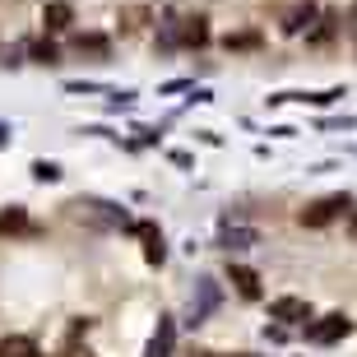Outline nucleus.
I'll return each instance as SVG.
<instances>
[{"mask_svg": "<svg viewBox=\"0 0 357 357\" xmlns=\"http://www.w3.org/2000/svg\"><path fill=\"white\" fill-rule=\"evenodd\" d=\"M348 330H353V320H348L344 311H330V316H320L316 325H306V339H311V344H339Z\"/></svg>", "mask_w": 357, "mask_h": 357, "instance_id": "obj_1", "label": "nucleus"}, {"mask_svg": "<svg viewBox=\"0 0 357 357\" xmlns=\"http://www.w3.org/2000/svg\"><path fill=\"white\" fill-rule=\"evenodd\" d=\"M339 213H348V195H330V199H316L311 209H302V227H325V223H334Z\"/></svg>", "mask_w": 357, "mask_h": 357, "instance_id": "obj_2", "label": "nucleus"}, {"mask_svg": "<svg viewBox=\"0 0 357 357\" xmlns=\"http://www.w3.org/2000/svg\"><path fill=\"white\" fill-rule=\"evenodd\" d=\"M172 344H176V325H172V316H158V330H153V339H149L144 357H172Z\"/></svg>", "mask_w": 357, "mask_h": 357, "instance_id": "obj_3", "label": "nucleus"}, {"mask_svg": "<svg viewBox=\"0 0 357 357\" xmlns=\"http://www.w3.org/2000/svg\"><path fill=\"white\" fill-rule=\"evenodd\" d=\"M42 24L52 28V33H66V28L75 24V5H70V0H47V5H42Z\"/></svg>", "mask_w": 357, "mask_h": 357, "instance_id": "obj_4", "label": "nucleus"}, {"mask_svg": "<svg viewBox=\"0 0 357 357\" xmlns=\"http://www.w3.org/2000/svg\"><path fill=\"white\" fill-rule=\"evenodd\" d=\"M209 19H204V14H195V19H181V24H176V47H204V42H209Z\"/></svg>", "mask_w": 357, "mask_h": 357, "instance_id": "obj_5", "label": "nucleus"}, {"mask_svg": "<svg viewBox=\"0 0 357 357\" xmlns=\"http://www.w3.org/2000/svg\"><path fill=\"white\" fill-rule=\"evenodd\" d=\"M269 316H278V320H311V306L297 302V297H278V302H269Z\"/></svg>", "mask_w": 357, "mask_h": 357, "instance_id": "obj_6", "label": "nucleus"}, {"mask_svg": "<svg viewBox=\"0 0 357 357\" xmlns=\"http://www.w3.org/2000/svg\"><path fill=\"white\" fill-rule=\"evenodd\" d=\"M227 278L237 283V292H241V297H251V302L260 297V274H255V269H246V265H232V269H227Z\"/></svg>", "mask_w": 357, "mask_h": 357, "instance_id": "obj_7", "label": "nucleus"}, {"mask_svg": "<svg viewBox=\"0 0 357 357\" xmlns=\"http://www.w3.org/2000/svg\"><path fill=\"white\" fill-rule=\"evenodd\" d=\"M260 241V232H251V227H223L218 232V246L223 251H241V246H255Z\"/></svg>", "mask_w": 357, "mask_h": 357, "instance_id": "obj_8", "label": "nucleus"}, {"mask_svg": "<svg viewBox=\"0 0 357 357\" xmlns=\"http://www.w3.org/2000/svg\"><path fill=\"white\" fill-rule=\"evenodd\" d=\"M135 232L144 237V255L153 260V265H162V255H167V251H162V237H158V232H153L149 223H135Z\"/></svg>", "mask_w": 357, "mask_h": 357, "instance_id": "obj_9", "label": "nucleus"}, {"mask_svg": "<svg viewBox=\"0 0 357 357\" xmlns=\"http://www.w3.org/2000/svg\"><path fill=\"white\" fill-rule=\"evenodd\" d=\"M24 223H28L24 204H10V209L0 213V237H10V232H24Z\"/></svg>", "mask_w": 357, "mask_h": 357, "instance_id": "obj_10", "label": "nucleus"}, {"mask_svg": "<svg viewBox=\"0 0 357 357\" xmlns=\"http://www.w3.org/2000/svg\"><path fill=\"white\" fill-rule=\"evenodd\" d=\"M213 302H218V288H213L209 278H204V283H199V302L190 306V316H195V325H199V316H209V311H213Z\"/></svg>", "mask_w": 357, "mask_h": 357, "instance_id": "obj_11", "label": "nucleus"}, {"mask_svg": "<svg viewBox=\"0 0 357 357\" xmlns=\"http://www.w3.org/2000/svg\"><path fill=\"white\" fill-rule=\"evenodd\" d=\"M56 56L61 52H56L52 42H38V47H33V61H38V66H56Z\"/></svg>", "mask_w": 357, "mask_h": 357, "instance_id": "obj_12", "label": "nucleus"}, {"mask_svg": "<svg viewBox=\"0 0 357 357\" xmlns=\"http://www.w3.org/2000/svg\"><path fill=\"white\" fill-rule=\"evenodd\" d=\"M33 172H38L42 181H56V176H61V167H56V162H33Z\"/></svg>", "mask_w": 357, "mask_h": 357, "instance_id": "obj_13", "label": "nucleus"}, {"mask_svg": "<svg viewBox=\"0 0 357 357\" xmlns=\"http://www.w3.org/2000/svg\"><path fill=\"white\" fill-rule=\"evenodd\" d=\"M190 357H218V353H209V348H199V353H190Z\"/></svg>", "mask_w": 357, "mask_h": 357, "instance_id": "obj_14", "label": "nucleus"}, {"mask_svg": "<svg viewBox=\"0 0 357 357\" xmlns=\"http://www.w3.org/2000/svg\"><path fill=\"white\" fill-rule=\"evenodd\" d=\"M353 241H357V218H353Z\"/></svg>", "mask_w": 357, "mask_h": 357, "instance_id": "obj_15", "label": "nucleus"}, {"mask_svg": "<svg viewBox=\"0 0 357 357\" xmlns=\"http://www.w3.org/2000/svg\"><path fill=\"white\" fill-rule=\"evenodd\" d=\"M232 357H255V353H232Z\"/></svg>", "mask_w": 357, "mask_h": 357, "instance_id": "obj_16", "label": "nucleus"}]
</instances>
